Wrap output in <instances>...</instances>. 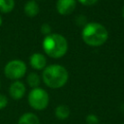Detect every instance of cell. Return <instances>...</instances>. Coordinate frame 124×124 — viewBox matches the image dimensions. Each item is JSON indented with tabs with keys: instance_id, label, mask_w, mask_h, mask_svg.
Listing matches in <instances>:
<instances>
[{
	"instance_id": "obj_1",
	"label": "cell",
	"mask_w": 124,
	"mask_h": 124,
	"mask_svg": "<svg viewBox=\"0 0 124 124\" xmlns=\"http://www.w3.org/2000/svg\"><path fill=\"white\" fill-rule=\"evenodd\" d=\"M108 38V33L107 28L99 22H87L81 31L82 41L90 46H100L107 42Z\"/></svg>"
},
{
	"instance_id": "obj_2",
	"label": "cell",
	"mask_w": 124,
	"mask_h": 124,
	"mask_svg": "<svg viewBox=\"0 0 124 124\" xmlns=\"http://www.w3.org/2000/svg\"><path fill=\"white\" fill-rule=\"evenodd\" d=\"M42 78L44 83L52 89L63 87L69 78L68 71L65 67L58 64H51L43 70Z\"/></svg>"
},
{
	"instance_id": "obj_3",
	"label": "cell",
	"mask_w": 124,
	"mask_h": 124,
	"mask_svg": "<svg viewBox=\"0 0 124 124\" xmlns=\"http://www.w3.org/2000/svg\"><path fill=\"white\" fill-rule=\"evenodd\" d=\"M42 46L45 53L54 59L63 57L68 50L67 39L63 35L57 33H51L46 36Z\"/></svg>"
},
{
	"instance_id": "obj_4",
	"label": "cell",
	"mask_w": 124,
	"mask_h": 124,
	"mask_svg": "<svg viewBox=\"0 0 124 124\" xmlns=\"http://www.w3.org/2000/svg\"><path fill=\"white\" fill-rule=\"evenodd\" d=\"M27 100L29 106L35 110H43L46 108L49 104L48 93L41 87L32 88L28 93Z\"/></svg>"
},
{
	"instance_id": "obj_5",
	"label": "cell",
	"mask_w": 124,
	"mask_h": 124,
	"mask_svg": "<svg viewBox=\"0 0 124 124\" xmlns=\"http://www.w3.org/2000/svg\"><path fill=\"white\" fill-rule=\"evenodd\" d=\"M26 64L19 59L9 61L4 67V75L7 78L12 80H19L26 74Z\"/></svg>"
},
{
	"instance_id": "obj_6",
	"label": "cell",
	"mask_w": 124,
	"mask_h": 124,
	"mask_svg": "<svg viewBox=\"0 0 124 124\" xmlns=\"http://www.w3.org/2000/svg\"><path fill=\"white\" fill-rule=\"evenodd\" d=\"M26 93V86L20 80H15L9 87V95L14 100H20Z\"/></svg>"
},
{
	"instance_id": "obj_7",
	"label": "cell",
	"mask_w": 124,
	"mask_h": 124,
	"mask_svg": "<svg viewBox=\"0 0 124 124\" xmlns=\"http://www.w3.org/2000/svg\"><path fill=\"white\" fill-rule=\"evenodd\" d=\"M77 6V0H57L56 10L61 16H68L72 14Z\"/></svg>"
},
{
	"instance_id": "obj_8",
	"label": "cell",
	"mask_w": 124,
	"mask_h": 124,
	"mask_svg": "<svg viewBox=\"0 0 124 124\" xmlns=\"http://www.w3.org/2000/svg\"><path fill=\"white\" fill-rule=\"evenodd\" d=\"M29 63L35 70H44L46 65V58L43 53L35 52L30 56Z\"/></svg>"
},
{
	"instance_id": "obj_9",
	"label": "cell",
	"mask_w": 124,
	"mask_h": 124,
	"mask_svg": "<svg viewBox=\"0 0 124 124\" xmlns=\"http://www.w3.org/2000/svg\"><path fill=\"white\" fill-rule=\"evenodd\" d=\"M23 11H24V14L27 16L34 17V16H36L39 14L40 8H39L38 3L35 0H29V1H27L25 3L24 8H23Z\"/></svg>"
},
{
	"instance_id": "obj_10",
	"label": "cell",
	"mask_w": 124,
	"mask_h": 124,
	"mask_svg": "<svg viewBox=\"0 0 124 124\" xmlns=\"http://www.w3.org/2000/svg\"><path fill=\"white\" fill-rule=\"evenodd\" d=\"M17 124H41L39 117L33 112L23 113L17 120Z\"/></svg>"
},
{
	"instance_id": "obj_11",
	"label": "cell",
	"mask_w": 124,
	"mask_h": 124,
	"mask_svg": "<svg viewBox=\"0 0 124 124\" xmlns=\"http://www.w3.org/2000/svg\"><path fill=\"white\" fill-rule=\"evenodd\" d=\"M70 108L66 105H59L54 109V115L59 120H65L70 116Z\"/></svg>"
},
{
	"instance_id": "obj_12",
	"label": "cell",
	"mask_w": 124,
	"mask_h": 124,
	"mask_svg": "<svg viewBox=\"0 0 124 124\" xmlns=\"http://www.w3.org/2000/svg\"><path fill=\"white\" fill-rule=\"evenodd\" d=\"M26 82L31 88H36V87H39V85L41 83V78L37 73L32 72L27 75Z\"/></svg>"
},
{
	"instance_id": "obj_13",
	"label": "cell",
	"mask_w": 124,
	"mask_h": 124,
	"mask_svg": "<svg viewBox=\"0 0 124 124\" xmlns=\"http://www.w3.org/2000/svg\"><path fill=\"white\" fill-rule=\"evenodd\" d=\"M15 8V0H0V13L8 14Z\"/></svg>"
},
{
	"instance_id": "obj_14",
	"label": "cell",
	"mask_w": 124,
	"mask_h": 124,
	"mask_svg": "<svg viewBox=\"0 0 124 124\" xmlns=\"http://www.w3.org/2000/svg\"><path fill=\"white\" fill-rule=\"evenodd\" d=\"M85 122H86V124H100L99 117L96 114H93V113H89V114L86 115Z\"/></svg>"
},
{
	"instance_id": "obj_15",
	"label": "cell",
	"mask_w": 124,
	"mask_h": 124,
	"mask_svg": "<svg viewBox=\"0 0 124 124\" xmlns=\"http://www.w3.org/2000/svg\"><path fill=\"white\" fill-rule=\"evenodd\" d=\"M41 32L43 34H45L46 36L51 34V27L48 23H44L42 26H41Z\"/></svg>"
},
{
	"instance_id": "obj_16",
	"label": "cell",
	"mask_w": 124,
	"mask_h": 124,
	"mask_svg": "<svg viewBox=\"0 0 124 124\" xmlns=\"http://www.w3.org/2000/svg\"><path fill=\"white\" fill-rule=\"evenodd\" d=\"M7 105H8V98L5 95L0 93V109L5 108Z\"/></svg>"
},
{
	"instance_id": "obj_17",
	"label": "cell",
	"mask_w": 124,
	"mask_h": 124,
	"mask_svg": "<svg viewBox=\"0 0 124 124\" xmlns=\"http://www.w3.org/2000/svg\"><path fill=\"white\" fill-rule=\"evenodd\" d=\"M76 22H77V24L79 25V26H81V25L84 26V25L87 23V22H86V17H85L84 16H82V15H79V16L77 17Z\"/></svg>"
},
{
	"instance_id": "obj_18",
	"label": "cell",
	"mask_w": 124,
	"mask_h": 124,
	"mask_svg": "<svg viewBox=\"0 0 124 124\" xmlns=\"http://www.w3.org/2000/svg\"><path fill=\"white\" fill-rule=\"evenodd\" d=\"M77 1L84 6H91V5H94L98 0H77Z\"/></svg>"
},
{
	"instance_id": "obj_19",
	"label": "cell",
	"mask_w": 124,
	"mask_h": 124,
	"mask_svg": "<svg viewBox=\"0 0 124 124\" xmlns=\"http://www.w3.org/2000/svg\"><path fill=\"white\" fill-rule=\"evenodd\" d=\"M121 13H122V16H123V18H124V5H123V7H122V11H121Z\"/></svg>"
},
{
	"instance_id": "obj_20",
	"label": "cell",
	"mask_w": 124,
	"mask_h": 124,
	"mask_svg": "<svg viewBox=\"0 0 124 124\" xmlns=\"http://www.w3.org/2000/svg\"><path fill=\"white\" fill-rule=\"evenodd\" d=\"M2 21H3V19H2V16H1V15H0V26H1V24H2Z\"/></svg>"
},
{
	"instance_id": "obj_21",
	"label": "cell",
	"mask_w": 124,
	"mask_h": 124,
	"mask_svg": "<svg viewBox=\"0 0 124 124\" xmlns=\"http://www.w3.org/2000/svg\"><path fill=\"white\" fill-rule=\"evenodd\" d=\"M0 53H1V49H0Z\"/></svg>"
},
{
	"instance_id": "obj_22",
	"label": "cell",
	"mask_w": 124,
	"mask_h": 124,
	"mask_svg": "<svg viewBox=\"0 0 124 124\" xmlns=\"http://www.w3.org/2000/svg\"><path fill=\"white\" fill-rule=\"evenodd\" d=\"M123 124H124V123H123Z\"/></svg>"
}]
</instances>
